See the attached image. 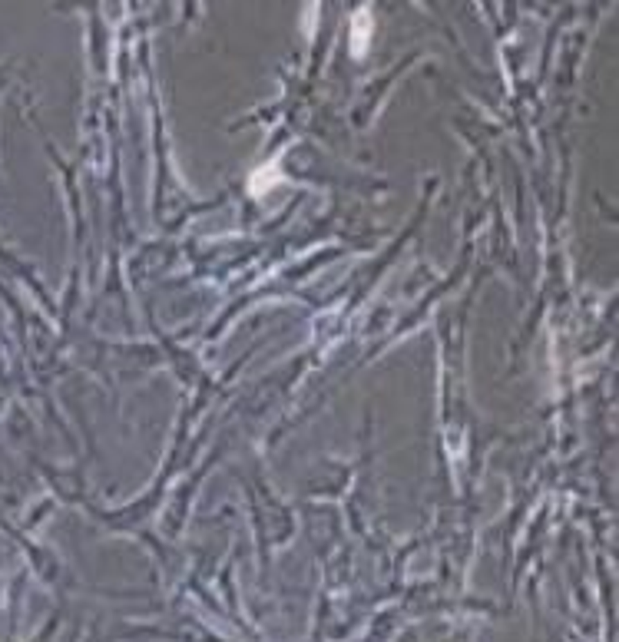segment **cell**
<instances>
[{"mask_svg": "<svg viewBox=\"0 0 619 642\" xmlns=\"http://www.w3.org/2000/svg\"><path fill=\"white\" fill-rule=\"evenodd\" d=\"M368 37H371V14H368V10H358V14H355V53H364Z\"/></svg>", "mask_w": 619, "mask_h": 642, "instance_id": "obj_1", "label": "cell"}]
</instances>
